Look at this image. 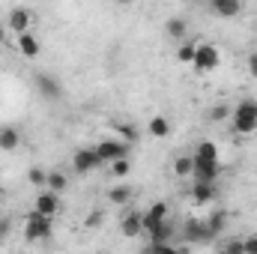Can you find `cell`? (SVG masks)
Segmentation results:
<instances>
[{"instance_id":"1","label":"cell","mask_w":257,"mask_h":254,"mask_svg":"<svg viewBox=\"0 0 257 254\" xmlns=\"http://www.w3.org/2000/svg\"><path fill=\"white\" fill-rule=\"evenodd\" d=\"M192 159H194V171H192L194 180H200V183H215L218 180L221 165H218V147L212 141H200Z\"/></svg>"},{"instance_id":"2","label":"cell","mask_w":257,"mask_h":254,"mask_svg":"<svg viewBox=\"0 0 257 254\" xmlns=\"http://www.w3.org/2000/svg\"><path fill=\"white\" fill-rule=\"evenodd\" d=\"M230 117H233L236 135H251V132H257V99H242L233 108Z\"/></svg>"},{"instance_id":"3","label":"cell","mask_w":257,"mask_h":254,"mask_svg":"<svg viewBox=\"0 0 257 254\" xmlns=\"http://www.w3.org/2000/svg\"><path fill=\"white\" fill-rule=\"evenodd\" d=\"M51 236V215H42V212H30L27 215V224H24V239L27 242H42Z\"/></svg>"},{"instance_id":"4","label":"cell","mask_w":257,"mask_h":254,"mask_svg":"<svg viewBox=\"0 0 257 254\" xmlns=\"http://www.w3.org/2000/svg\"><path fill=\"white\" fill-rule=\"evenodd\" d=\"M218 63H221V54H218V48H215V45L200 42V45L194 48L192 66L197 69V72H212V69H218Z\"/></svg>"},{"instance_id":"5","label":"cell","mask_w":257,"mask_h":254,"mask_svg":"<svg viewBox=\"0 0 257 254\" xmlns=\"http://www.w3.org/2000/svg\"><path fill=\"white\" fill-rule=\"evenodd\" d=\"M186 239H189L192 245H209V242L215 239V233L209 230V224H206V221L189 218V221H186Z\"/></svg>"},{"instance_id":"6","label":"cell","mask_w":257,"mask_h":254,"mask_svg":"<svg viewBox=\"0 0 257 254\" xmlns=\"http://www.w3.org/2000/svg\"><path fill=\"white\" fill-rule=\"evenodd\" d=\"M99 165H102V159H99L96 147H93V150H78V153L72 156V168H75L78 174H90V171H96Z\"/></svg>"},{"instance_id":"7","label":"cell","mask_w":257,"mask_h":254,"mask_svg":"<svg viewBox=\"0 0 257 254\" xmlns=\"http://www.w3.org/2000/svg\"><path fill=\"white\" fill-rule=\"evenodd\" d=\"M96 153H99L102 162H114V159H120V156H128V141H111V138H105V141L96 147Z\"/></svg>"},{"instance_id":"8","label":"cell","mask_w":257,"mask_h":254,"mask_svg":"<svg viewBox=\"0 0 257 254\" xmlns=\"http://www.w3.org/2000/svg\"><path fill=\"white\" fill-rule=\"evenodd\" d=\"M33 209H36V212H42V215H51V218H54V215L60 212V194H57V191H51V189L42 191V194L36 197Z\"/></svg>"},{"instance_id":"9","label":"cell","mask_w":257,"mask_h":254,"mask_svg":"<svg viewBox=\"0 0 257 254\" xmlns=\"http://www.w3.org/2000/svg\"><path fill=\"white\" fill-rule=\"evenodd\" d=\"M209 9L218 18H236L242 12V0H209Z\"/></svg>"},{"instance_id":"10","label":"cell","mask_w":257,"mask_h":254,"mask_svg":"<svg viewBox=\"0 0 257 254\" xmlns=\"http://www.w3.org/2000/svg\"><path fill=\"white\" fill-rule=\"evenodd\" d=\"M36 90H39L45 99H60V96H63L60 81H57V78H51V75H36Z\"/></svg>"},{"instance_id":"11","label":"cell","mask_w":257,"mask_h":254,"mask_svg":"<svg viewBox=\"0 0 257 254\" xmlns=\"http://www.w3.org/2000/svg\"><path fill=\"white\" fill-rule=\"evenodd\" d=\"M30 21H33V12L24 9V6H18V9L9 12V30H12V33H24V30L30 27Z\"/></svg>"},{"instance_id":"12","label":"cell","mask_w":257,"mask_h":254,"mask_svg":"<svg viewBox=\"0 0 257 254\" xmlns=\"http://www.w3.org/2000/svg\"><path fill=\"white\" fill-rule=\"evenodd\" d=\"M15 42H18V51H21L27 60H36V57H39V39H36L33 33H27V30H24V33H18V39H15Z\"/></svg>"},{"instance_id":"13","label":"cell","mask_w":257,"mask_h":254,"mask_svg":"<svg viewBox=\"0 0 257 254\" xmlns=\"http://www.w3.org/2000/svg\"><path fill=\"white\" fill-rule=\"evenodd\" d=\"M162 218H168V203L165 200H159V203H153L147 212H144V233L153 227V224H159Z\"/></svg>"},{"instance_id":"14","label":"cell","mask_w":257,"mask_h":254,"mask_svg":"<svg viewBox=\"0 0 257 254\" xmlns=\"http://www.w3.org/2000/svg\"><path fill=\"white\" fill-rule=\"evenodd\" d=\"M120 233L123 236H138V233H144V215L141 212H128L126 218H123V224H120Z\"/></svg>"},{"instance_id":"15","label":"cell","mask_w":257,"mask_h":254,"mask_svg":"<svg viewBox=\"0 0 257 254\" xmlns=\"http://www.w3.org/2000/svg\"><path fill=\"white\" fill-rule=\"evenodd\" d=\"M192 197H194V203H197V206H203V203L215 200V183H200V180H194Z\"/></svg>"},{"instance_id":"16","label":"cell","mask_w":257,"mask_h":254,"mask_svg":"<svg viewBox=\"0 0 257 254\" xmlns=\"http://www.w3.org/2000/svg\"><path fill=\"white\" fill-rule=\"evenodd\" d=\"M18 144H21L18 129H12V126H3V129H0V150L12 153V150H18Z\"/></svg>"},{"instance_id":"17","label":"cell","mask_w":257,"mask_h":254,"mask_svg":"<svg viewBox=\"0 0 257 254\" xmlns=\"http://www.w3.org/2000/svg\"><path fill=\"white\" fill-rule=\"evenodd\" d=\"M165 33H168L171 39L183 42V39H186V33H189V24H186V18H171V21L165 24Z\"/></svg>"},{"instance_id":"18","label":"cell","mask_w":257,"mask_h":254,"mask_svg":"<svg viewBox=\"0 0 257 254\" xmlns=\"http://www.w3.org/2000/svg\"><path fill=\"white\" fill-rule=\"evenodd\" d=\"M108 200H111V203H117V206H126L128 200H132V186H128V183L114 186V189L108 191Z\"/></svg>"},{"instance_id":"19","label":"cell","mask_w":257,"mask_h":254,"mask_svg":"<svg viewBox=\"0 0 257 254\" xmlns=\"http://www.w3.org/2000/svg\"><path fill=\"white\" fill-rule=\"evenodd\" d=\"M206 224H209V230H212V233L218 236V233H221V230L227 227V212H224V209H215V212H212V215L206 218Z\"/></svg>"},{"instance_id":"20","label":"cell","mask_w":257,"mask_h":254,"mask_svg":"<svg viewBox=\"0 0 257 254\" xmlns=\"http://www.w3.org/2000/svg\"><path fill=\"white\" fill-rule=\"evenodd\" d=\"M111 165V174L117 177V180H123L132 174V162H128V156H120V159H114V162H108Z\"/></svg>"},{"instance_id":"21","label":"cell","mask_w":257,"mask_h":254,"mask_svg":"<svg viewBox=\"0 0 257 254\" xmlns=\"http://www.w3.org/2000/svg\"><path fill=\"white\" fill-rule=\"evenodd\" d=\"M147 129H150V135H153V138H168V135H171V123H168L165 117H153Z\"/></svg>"},{"instance_id":"22","label":"cell","mask_w":257,"mask_h":254,"mask_svg":"<svg viewBox=\"0 0 257 254\" xmlns=\"http://www.w3.org/2000/svg\"><path fill=\"white\" fill-rule=\"evenodd\" d=\"M174 171H177V177H192L194 159L192 156H180V159H174Z\"/></svg>"},{"instance_id":"23","label":"cell","mask_w":257,"mask_h":254,"mask_svg":"<svg viewBox=\"0 0 257 254\" xmlns=\"http://www.w3.org/2000/svg\"><path fill=\"white\" fill-rule=\"evenodd\" d=\"M66 186H69V180H66V174H60V171H51L48 174V183H45V189H51V191H66Z\"/></svg>"},{"instance_id":"24","label":"cell","mask_w":257,"mask_h":254,"mask_svg":"<svg viewBox=\"0 0 257 254\" xmlns=\"http://www.w3.org/2000/svg\"><path fill=\"white\" fill-rule=\"evenodd\" d=\"M194 48H197L194 42H180V48H177V60H180V63H192L194 60Z\"/></svg>"},{"instance_id":"25","label":"cell","mask_w":257,"mask_h":254,"mask_svg":"<svg viewBox=\"0 0 257 254\" xmlns=\"http://www.w3.org/2000/svg\"><path fill=\"white\" fill-rule=\"evenodd\" d=\"M230 114H233V108H227V105H215V108L209 111V120H212V123H221V120H227Z\"/></svg>"},{"instance_id":"26","label":"cell","mask_w":257,"mask_h":254,"mask_svg":"<svg viewBox=\"0 0 257 254\" xmlns=\"http://www.w3.org/2000/svg\"><path fill=\"white\" fill-rule=\"evenodd\" d=\"M27 177H30V183H33V186H45V183H48V174H45L42 168H33Z\"/></svg>"},{"instance_id":"27","label":"cell","mask_w":257,"mask_h":254,"mask_svg":"<svg viewBox=\"0 0 257 254\" xmlns=\"http://www.w3.org/2000/svg\"><path fill=\"white\" fill-rule=\"evenodd\" d=\"M117 132H120V135L126 138L128 144H135V141L141 138V135H138V126H117Z\"/></svg>"},{"instance_id":"28","label":"cell","mask_w":257,"mask_h":254,"mask_svg":"<svg viewBox=\"0 0 257 254\" xmlns=\"http://www.w3.org/2000/svg\"><path fill=\"white\" fill-rule=\"evenodd\" d=\"M221 248H224V254H245V248H242V239H233V242H224Z\"/></svg>"},{"instance_id":"29","label":"cell","mask_w":257,"mask_h":254,"mask_svg":"<svg viewBox=\"0 0 257 254\" xmlns=\"http://www.w3.org/2000/svg\"><path fill=\"white\" fill-rule=\"evenodd\" d=\"M242 248H245V254H257V236H248V239H242Z\"/></svg>"},{"instance_id":"30","label":"cell","mask_w":257,"mask_h":254,"mask_svg":"<svg viewBox=\"0 0 257 254\" xmlns=\"http://www.w3.org/2000/svg\"><path fill=\"white\" fill-rule=\"evenodd\" d=\"M9 227H12V218H9V215H3V218H0V239L6 236V230H9Z\"/></svg>"},{"instance_id":"31","label":"cell","mask_w":257,"mask_h":254,"mask_svg":"<svg viewBox=\"0 0 257 254\" xmlns=\"http://www.w3.org/2000/svg\"><path fill=\"white\" fill-rule=\"evenodd\" d=\"M248 72L257 78V51H251V54H248Z\"/></svg>"},{"instance_id":"32","label":"cell","mask_w":257,"mask_h":254,"mask_svg":"<svg viewBox=\"0 0 257 254\" xmlns=\"http://www.w3.org/2000/svg\"><path fill=\"white\" fill-rule=\"evenodd\" d=\"M3 36H6V30H3V27H0V42H3Z\"/></svg>"},{"instance_id":"33","label":"cell","mask_w":257,"mask_h":254,"mask_svg":"<svg viewBox=\"0 0 257 254\" xmlns=\"http://www.w3.org/2000/svg\"><path fill=\"white\" fill-rule=\"evenodd\" d=\"M186 3H203V0H186Z\"/></svg>"},{"instance_id":"34","label":"cell","mask_w":257,"mask_h":254,"mask_svg":"<svg viewBox=\"0 0 257 254\" xmlns=\"http://www.w3.org/2000/svg\"><path fill=\"white\" fill-rule=\"evenodd\" d=\"M0 197H3V189H0Z\"/></svg>"}]
</instances>
